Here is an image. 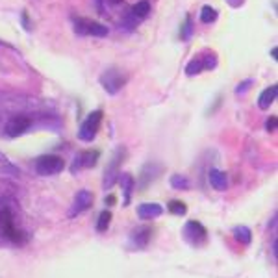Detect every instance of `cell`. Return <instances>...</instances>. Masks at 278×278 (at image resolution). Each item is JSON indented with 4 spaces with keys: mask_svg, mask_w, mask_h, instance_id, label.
Returning a JSON list of instances; mask_svg holds the SVG:
<instances>
[{
    "mask_svg": "<svg viewBox=\"0 0 278 278\" xmlns=\"http://www.w3.org/2000/svg\"><path fill=\"white\" fill-rule=\"evenodd\" d=\"M28 128H30V119H26V117H13V119L8 121L6 136L19 137V136H23Z\"/></svg>",
    "mask_w": 278,
    "mask_h": 278,
    "instance_id": "10",
    "label": "cell"
},
{
    "mask_svg": "<svg viewBox=\"0 0 278 278\" xmlns=\"http://www.w3.org/2000/svg\"><path fill=\"white\" fill-rule=\"evenodd\" d=\"M202 60V65H204V69H215L217 65V58L211 54V52H208V54H204V56L200 58Z\"/></svg>",
    "mask_w": 278,
    "mask_h": 278,
    "instance_id": "24",
    "label": "cell"
},
{
    "mask_svg": "<svg viewBox=\"0 0 278 278\" xmlns=\"http://www.w3.org/2000/svg\"><path fill=\"white\" fill-rule=\"evenodd\" d=\"M163 213V208L156 202H145V204L137 206V217L143 219V221H152V219H158L159 215Z\"/></svg>",
    "mask_w": 278,
    "mask_h": 278,
    "instance_id": "11",
    "label": "cell"
},
{
    "mask_svg": "<svg viewBox=\"0 0 278 278\" xmlns=\"http://www.w3.org/2000/svg\"><path fill=\"white\" fill-rule=\"evenodd\" d=\"M74 32L78 35H95V37H106L108 28L100 23L89 21V19H76L74 21Z\"/></svg>",
    "mask_w": 278,
    "mask_h": 278,
    "instance_id": "4",
    "label": "cell"
},
{
    "mask_svg": "<svg viewBox=\"0 0 278 278\" xmlns=\"http://www.w3.org/2000/svg\"><path fill=\"white\" fill-rule=\"evenodd\" d=\"M91 206H93V193H91V191H87V189H82V191H78V193H76L73 206L69 208V217L73 219V217L80 215L82 211L89 210Z\"/></svg>",
    "mask_w": 278,
    "mask_h": 278,
    "instance_id": "7",
    "label": "cell"
},
{
    "mask_svg": "<svg viewBox=\"0 0 278 278\" xmlns=\"http://www.w3.org/2000/svg\"><path fill=\"white\" fill-rule=\"evenodd\" d=\"M150 236H152V228L137 227L130 234V243L134 245V249H145L148 245V241H150Z\"/></svg>",
    "mask_w": 278,
    "mask_h": 278,
    "instance_id": "12",
    "label": "cell"
},
{
    "mask_svg": "<svg viewBox=\"0 0 278 278\" xmlns=\"http://www.w3.org/2000/svg\"><path fill=\"white\" fill-rule=\"evenodd\" d=\"M100 123H102V112H100V109L89 114L87 117H85L84 123H82V126H80L78 137L85 143L93 141V137L97 136L98 128H100Z\"/></svg>",
    "mask_w": 278,
    "mask_h": 278,
    "instance_id": "2",
    "label": "cell"
},
{
    "mask_svg": "<svg viewBox=\"0 0 278 278\" xmlns=\"http://www.w3.org/2000/svg\"><path fill=\"white\" fill-rule=\"evenodd\" d=\"M98 158H100V152H98V150H84V152H80L78 156L74 158L73 165H71V173L89 169V167H93V165L97 163Z\"/></svg>",
    "mask_w": 278,
    "mask_h": 278,
    "instance_id": "9",
    "label": "cell"
},
{
    "mask_svg": "<svg viewBox=\"0 0 278 278\" xmlns=\"http://www.w3.org/2000/svg\"><path fill=\"white\" fill-rule=\"evenodd\" d=\"M208 180H210V186L215 191H227L228 188V176L219 169H210L208 173Z\"/></svg>",
    "mask_w": 278,
    "mask_h": 278,
    "instance_id": "13",
    "label": "cell"
},
{
    "mask_svg": "<svg viewBox=\"0 0 278 278\" xmlns=\"http://www.w3.org/2000/svg\"><path fill=\"white\" fill-rule=\"evenodd\" d=\"M182 236H184V239L191 245H202L206 239H208V232H206L204 225L199 221L186 223V227L182 230Z\"/></svg>",
    "mask_w": 278,
    "mask_h": 278,
    "instance_id": "5",
    "label": "cell"
},
{
    "mask_svg": "<svg viewBox=\"0 0 278 278\" xmlns=\"http://www.w3.org/2000/svg\"><path fill=\"white\" fill-rule=\"evenodd\" d=\"M232 234L234 238H236V241H239V243L249 245L252 241V234H250V230L247 227H236Z\"/></svg>",
    "mask_w": 278,
    "mask_h": 278,
    "instance_id": "17",
    "label": "cell"
},
{
    "mask_svg": "<svg viewBox=\"0 0 278 278\" xmlns=\"http://www.w3.org/2000/svg\"><path fill=\"white\" fill-rule=\"evenodd\" d=\"M265 128H267V132H271V134L276 130V117H274V115H272L271 119H267V126H265Z\"/></svg>",
    "mask_w": 278,
    "mask_h": 278,
    "instance_id": "27",
    "label": "cell"
},
{
    "mask_svg": "<svg viewBox=\"0 0 278 278\" xmlns=\"http://www.w3.org/2000/svg\"><path fill=\"white\" fill-rule=\"evenodd\" d=\"M276 93H278V85H271V87H267L263 93L260 95V98H258V106H260L261 109H267L271 108V104L276 100Z\"/></svg>",
    "mask_w": 278,
    "mask_h": 278,
    "instance_id": "15",
    "label": "cell"
},
{
    "mask_svg": "<svg viewBox=\"0 0 278 278\" xmlns=\"http://www.w3.org/2000/svg\"><path fill=\"white\" fill-rule=\"evenodd\" d=\"M182 39L186 41V39H189L191 37V21H186V24H184V28H182V35H180Z\"/></svg>",
    "mask_w": 278,
    "mask_h": 278,
    "instance_id": "25",
    "label": "cell"
},
{
    "mask_svg": "<svg viewBox=\"0 0 278 278\" xmlns=\"http://www.w3.org/2000/svg\"><path fill=\"white\" fill-rule=\"evenodd\" d=\"M119 180H121V188L125 191V202L123 204L128 206L130 204V197H132V189L136 188V182H134V176L130 173H123L119 175Z\"/></svg>",
    "mask_w": 278,
    "mask_h": 278,
    "instance_id": "14",
    "label": "cell"
},
{
    "mask_svg": "<svg viewBox=\"0 0 278 278\" xmlns=\"http://www.w3.org/2000/svg\"><path fill=\"white\" fill-rule=\"evenodd\" d=\"M106 204H109V206L115 204V197H114V195H108V197H106Z\"/></svg>",
    "mask_w": 278,
    "mask_h": 278,
    "instance_id": "29",
    "label": "cell"
},
{
    "mask_svg": "<svg viewBox=\"0 0 278 278\" xmlns=\"http://www.w3.org/2000/svg\"><path fill=\"white\" fill-rule=\"evenodd\" d=\"M148 12H150V2L148 0H141V2H137L136 6H134V15L139 19L147 17Z\"/></svg>",
    "mask_w": 278,
    "mask_h": 278,
    "instance_id": "20",
    "label": "cell"
},
{
    "mask_svg": "<svg viewBox=\"0 0 278 278\" xmlns=\"http://www.w3.org/2000/svg\"><path fill=\"white\" fill-rule=\"evenodd\" d=\"M250 85H252V80H245L243 84H239L238 87H236V93H238V95H243V93L249 89Z\"/></svg>",
    "mask_w": 278,
    "mask_h": 278,
    "instance_id": "26",
    "label": "cell"
},
{
    "mask_svg": "<svg viewBox=\"0 0 278 278\" xmlns=\"http://www.w3.org/2000/svg\"><path fill=\"white\" fill-rule=\"evenodd\" d=\"M202 71H204V65H202V60H200V58L191 60L189 65L186 67V74H188V76H195V74L202 73Z\"/></svg>",
    "mask_w": 278,
    "mask_h": 278,
    "instance_id": "19",
    "label": "cell"
},
{
    "mask_svg": "<svg viewBox=\"0 0 278 278\" xmlns=\"http://www.w3.org/2000/svg\"><path fill=\"white\" fill-rule=\"evenodd\" d=\"M159 171H161V169H156V171H154V173H150V165H145V167H143V176H141V184H143V188H145L147 184H150V182H152V180H156V178H158Z\"/></svg>",
    "mask_w": 278,
    "mask_h": 278,
    "instance_id": "21",
    "label": "cell"
},
{
    "mask_svg": "<svg viewBox=\"0 0 278 278\" xmlns=\"http://www.w3.org/2000/svg\"><path fill=\"white\" fill-rule=\"evenodd\" d=\"M63 169H65V161H63V158L56 156V154H45V156H39V158L35 159V171L41 176L58 175Z\"/></svg>",
    "mask_w": 278,
    "mask_h": 278,
    "instance_id": "1",
    "label": "cell"
},
{
    "mask_svg": "<svg viewBox=\"0 0 278 278\" xmlns=\"http://www.w3.org/2000/svg\"><path fill=\"white\" fill-rule=\"evenodd\" d=\"M23 24H24V28L30 30V23H28V15H26V12L23 13Z\"/></svg>",
    "mask_w": 278,
    "mask_h": 278,
    "instance_id": "28",
    "label": "cell"
},
{
    "mask_svg": "<svg viewBox=\"0 0 278 278\" xmlns=\"http://www.w3.org/2000/svg\"><path fill=\"white\" fill-rule=\"evenodd\" d=\"M171 188L173 189H178V191H188L191 188V184H189V178L184 175H173L171 176Z\"/></svg>",
    "mask_w": 278,
    "mask_h": 278,
    "instance_id": "16",
    "label": "cell"
},
{
    "mask_svg": "<svg viewBox=\"0 0 278 278\" xmlns=\"http://www.w3.org/2000/svg\"><path fill=\"white\" fill-rule=\"evenodd\" d=\"M169 210L171 213H175V215H186V213H188V206L184 204L182 200H171Z\"/></svg>",
    "mask_w": 278,
    "mask_h": 278,
    "instance_id": "23",
    "label": "cell"
},
{
    "mask_svg": "<svg viewBox=\"0 0 278 278\" xmlns=\"http://www.w3.org/2000/svg\"><path fill=\"white\" fill-rule=\"evenodd\" d=\"M100 84H102V87L108 91V93L115 95V93L123 87V84H125V76H123L117 69H109V71H106V73L102 74Z\"/></svg>",
    "mask_w": 278,
    "mask_h": 278,
    "instance_id": "8",
    "label": "cell"
},
{
    "mask_svg": "<svg viewBox=\"0 0 278 278\" xmlns=\"http://www.w3.org/2000/svg\"><path fill=\"white\" fill-rule=\"evenodd\" d=\"M125 159V148L119 147L117 150H115V156L114 159L109 161V165L106 167V173H104V189H109L114 188L115 184H117V180H119V175H121V161Z\"/></svg>",
    "mask_w": 278,
    "mask_h": 278,
    "instance_id": "3",
    "label": "cell"
},
{
    "mask_svg": "<svg viewBox=\"0 0 278 278\" xmlns=\"http://www.w3.org/2000/svg\"><path fill=\"white\" fill-rule=\"evenodd\" d=\"M215 19H217V12L213 10V8L211 6L202 8V12H200V21H202V23L210 24V23H213Z\"/></svg>",
    "mask_w": 278,
    "mask_h": 278,
    "instance_id": "22",
    "label": "cell"
},
{
    "mask_svg": "<svg viewBox=\"0 0 278 278\" xmlns=\"http://www.w3.org/2000/svg\"><path fill=\"white\" fill-rule=\"evenodd\" d=\"M109 223H112V211L106 210L98 215V221H97V230L98 232H106L109 228Z\"/></svg>",
    "mask_w": 278,
    "mask_h": 278,
    "instance_id": "18",
    "label": "cell"
},
{
    "mask_svg": "<svg viewBox=\"0 0 278 278\" xmlns=\"http://www.w3.org/2000/svg\"><path fill=\"white\" fill-rule=\"evenodd\" d=\"M0 238L15 241V243L21 239V234H19V230L15 228V223H13L12 211L6 210V208L0 210Z\"/></svg>",
    "mask_w": 278,
    "mask_h": 278,
    "instance_id": "6",
    "label": "cell"
}]
</instances>
